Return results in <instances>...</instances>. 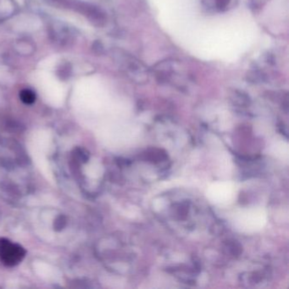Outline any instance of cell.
<instances>
[{"mask_svg": "<svg viewBox=\"0 0 289 289\" xmlns=\"http://www.w3.org/2000/svg\"><path fill=\"white\" fill-rule=\"evenodd\" d=\"M117 55L120 68L129 78L138 83L148 82V68L140 60L124 51L120 50Z\"/></svg>", "mask_w": 289, "mask_h": 289, "instance_id": "obj_1", "label": "cell"}, {"mask_svg": "<svg viewBox=\"0 0 289 289\" xmlns=\"http://www.w3.org/2000/svg\"><path fill=\"white\" fill-rule=\"evenodd\" d=\"M247 79L253 83H261L266 80V75L260 71H252L248 73Z\"/></svg>", "mask_w": 289, "mask_h": 289, "instance_id": "obj_3", "label": "cell"}, {"mask_svg": "<svg viewBox=\"0 0 289 289\" xmlns=\"http://www.w3.org/2000/svg\"><path fill=\"white\" fill-rule=\"evenodd\" d=\"M25 248L9 239H0V261L8 267L19 265L25 258Z\"/></svg>", "mask_w": 289, "mask_h": 289, "instance_id": "obj_2", "label": "cell"}, {"mask_svg": "<svg viewBox=\"0 0 289 289\" xmlns=\"http://www.w3.org/2000/svg\"><path fill=\"white\" fill-rule=\"evenodd\" d=\"M62 223H66V220H62V217H60V218H59V219L56 220V221H55V227H56V228H60V229H61L62 227H64Z\"/></svg>", "mask_w": 289, "mask_h": 289, "instance_id": "obj_6", "label": "cell"}, {"mask_svg": "<svg viewBox=\"0 0 289 289\" xmlns=\"http://www.w3.org/2000/svg\"><path fill=\"white\" fill-rule=\"evenodd\" d=\"M21 100L25 104H32L36 100V95L30 89H24L20 94Z\"/></svg>", "mask_w": 289, "mask_h": 289, "instance_id": "obj_4", "label": "cell"}, {"mask_svg": "<svg viewBox=\"0 0 289 289\" xmlns=\"http://www.w3.org/2000/svg\"><path fill=\"white\" fill-rule=\"evenodd\" d=\"M233 100L235 101V102H238V103L240 104H247V103L248 102V96H247L246 95H244L243 93L237 91V90H235V91L233 92Z\"/></svg>", "mask_w": 289, "mask_h": 289, "instance_id": "obj_5", "label": "cell"}]
</instances>
